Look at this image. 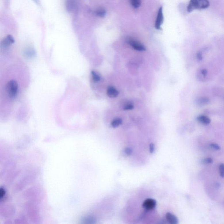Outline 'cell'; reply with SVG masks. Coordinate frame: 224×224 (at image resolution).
<instances>
[{"instance_id":"6da1fadb","label":"cell","mask_w":224,"mask_h":224,"mask_svg":"<svg viewBox=\"0 0 224 224\" xmlns=\"http://www.w3.org/2000/svg\"><path fill=\"white\" fill-rule=\"evenodd\" d=\"M209 6L208 0H190L187 10L190 12L196 9L201 10L205 9Z\"/></svg>"},{"instance_id":"7a4b0ae2","label":"cell","mask_w":224,"mask_h":224,"mask_svg":"<svg viewBox=\"0 0 224 224\" xmlns=\"http://www.w3.org/2000/svg\"><path fill=\"white\" fill-rule=\"evenodd\" d=\"M7 93L11 99H14L16 97L18 93V85L17 82L15 80L9 81L7 84Z\"/></svg>"},{"instance_id":"3957f363","label":"cell","mask_w":224,"mask_h":224,"mask_svg":"<svg viewBox=\"0 0 224 224\" xmlns=\"http://www.w3.org/2000/svg\"><path fill=\"white\" fill-rule=\"evenodd\" d=\"M128 43L134 49L137 51H142L145 50V48L143 44L133 39H128Z\"/></svg>"},{"instance_id":"277c9868","label":"cell","mask_w":224,"mask_h":224,"mask_svg":"<svg viewBox=\"0 0 224 224\" xmlns=\"http://www.w3.org/2000/svg\"><path fill=\"white\" fill-rule=\"evenodd\" d=\"M156 206V201L153 199L148 198L143 202L142 206L145 209L151 210L154 209Z\"/></svg>"},{"instance_id":"5b68a950","label":"cell","mask_w":224,"mask_h":224,"mask_svg":"<svg viewBox=\"0 0 224 224\" xmlns=\"http://www.w3.org/2000/svg\"><path fill=\"white\" fill-rule=\"evenodd\" d=\"M163 14L162 12V7H161L158 10L157 16L155 22V28L157 29H160L161 26L163 22Z\"/></svg>"},{"instance_id":"8992f818","label":"cell","mask_w":224,"mask_h":224,"mask_svg":"<svg viewBox=\"0 0 224 224\" xmlns=\"http://www.w3.org/2000/svg\"><path fill=\"white\" fill-rule=\"evenodd\" d=\"M14 43L15 40L13 37L11 35H8L1 42V47L3 48H7L13 44Z\"/></svg>"},{"instance_id":"52a82bcc","label":"cell","mask_w":224,"mask_h":224,"mask_svg":"<svg viewBox=\"0 0 224 224\" xmlns=\"http://www.w3.org/2000/svg\"><path fill=\"white\" fill-rule=\"evenodd\" d=\"M66 5L68 11L73 12L77 8V0H67Z\"/></svg>"},{"instance_id":"ba28073f","label":"cell","mask_w":224,"mask_h":224,"mask_svg":"<svg viewBox=\"0 0 224 224\" xmlns=\"http://www.w3.org/2000/svg\"><path fill=\"white\" fill-rule=\"evenodd\" d=\"M166 219L167 221L171 224H177L178 223V220L177 218L174 215L171 213H167L166 215Z\"/></svg>"},{"instance_id":"9c48e42d","label":"cell","mask_w":224,"mask_h":224,"mask_svg":"<svg viewBox=\"0 0 224 224\" xmlns=\"http://www.w3.org/2000/svg\"><path fill=\"white\" fill-rule=\"evenodd\" d=\"M119 94L118 91L113 86L108 87L107 90V95L110 98H115L117 97Z\"/></svg>"},{"instance_id":"30bf717a","label":"cell","mask_w":224,"mask_h":224,"mask_svg":"<svg viewBox=\"0 0 224 224\" xmlns=\"http://www.w3.org/2000/svg\"><path fill=\"white\" fill-rule=\"evenodd\" d=\"M197 120L204 125H208L210 123V120L208 116H200L197 117Z\"/></svg>"},{"instance_id":"8fae6325","label":"cell","mask_w":224,"mask_h":224,"mask_svg":"<svg viewBox=\"0 0 224 224\" xmlns=\"http://www.w3.org/2000/svg\"><path fill=\"white\" fill-rule=\"evenodd\" d=\"M122 123V120L120 118H116L112 122L111 126L114 128L118 127Z\"/></svg>"},{"instance_id":"7c38bea8","label":"cell","mask_w":224,"mask_h":224,"mask_svg":"<svg viewBox=\"0 0 224 224\" xmlns=\"http://www.w3.org/2000/svg\"><path fill=\"white\" fill-rule=\"evenodd\" d=\"M91 74L92 79L94 81L98 82V81H99L100 80V77L96 72L93 71V70L91 71Z\"/></svg>"},{"instance_id":"4fadbf2b","label":"cell","mask_w":224,"mask_h":224,"mask_svg":"<svg viewBox=\"0 0 224 224\" xmlns=\"http://www.w3.org/2000/svg\"><path fill=\"white\" fill-rule=\"evenodd\" d=\"M131 5L135 8H137L141 5V0H131Z\"/></svg>"},{"instance_id":"5bb4252c","label":"cell","mask_w":224,"mask_h":224,"mask_svg":"<svg viewBox=\"0 0 224 224\" xmlns=\"http://www.w3.org/2000/svg\"><path fill=\"white\" fill-rule=\"evenodd\" d=\"M106 14V12L105 10L103 9H99L96 12V15L100 17H104L105 16Z\"/></svg>"},{"instance_id":"9a60e30c","label":"cell","mask_w":224,"mask_h":224,"mask_svg":"<svg viewBox=\"0 0 224 224\" xmlns=\"http://www.w3.org/2000/svg\"><path fill=\"white\" fill-rule=\"evenodd\" d=\"M219 169L220 175L222 178H224V164H221L219 167Z\"/></svg>"},{"instance_id":"2e32d148","label":"cell","mask_w":224,"mask_h":224,"mask_svg":"<svg viewBox=\"0 0 224 224\" xmlns=\"http://www.w3.org/2000/svg\"><path fill=\"white\" fill-rule=\"evenodd\" d=\"M210 147L213 150H216V151L220 150V147L218 144L215 143H211L210 145Z\"/></svg>"},{"instance_id":"e0dca14e","label":"cell","mask_w":224,"mask_h":224,"mask_svg":"<svg viewBox=\"0 0 224 224\" xmlns=\"http://www.w3.org/2000/svg\"><path fill=\"white\" fill-rule=\"evenodd\" d=\"M203 163L204 164H211L213 162V160L211 158H207L204 159L202 161Z\"/></svg>"},{"instance_id":"ac0fdd59","label":"cell","mask_w":224,"mask_h":224,"mask_svg":"<svg viewBox=\"0 0 224 224\" xmlns=\"http://www.w3.org/2000/svg\"><path fill=\"white\" fill-rule=\"evenodd\" d=\"M134 108V106L132 104H127L124 106V110H131Z\"/></svg>"},{"instance_id":"d6986e66","label":"cell","mask_w":224,"mask_h":224,"mask_svg":"<svg viewBox=\"0 0 224 224\" xmlns=\"http://www.w3.org/2000/svg\"><path fill=\"white\" fill-rule=\"evenodd\" d=\"M155 151V145L154 144L152 143L150 144V147H149V151L151 153H153Z\"/></svg>"},{"instance_id":"ffe728a7","label":"cell","mask_w":224,"mask_h":224,"mask_svg":"<svg viewBox=\"0 0 224 224\" xmlns=\"http://www.w3.org/2000/svg\"><path fill=\"white\" fill-rule=\"evenodd\" d=\"M125 153L127 155H131L132 153V150L130 148H126L125 149Z\"/></svg>"},{"instance_id":"44dd1931","label":"cell","mask_w":224,"mask_h":224,"mask_svg":"<svg viewBox=\"0 0 224 224\" xmlns=\"http://www.w3.org/2000/svg\"><path fill=\"white\" fill-rule=\"evenodd\" d=\"M201 73L202 75L205 76L207 74V72L206 69H203L201 70Z\"/></svg>"}]
</instances>
